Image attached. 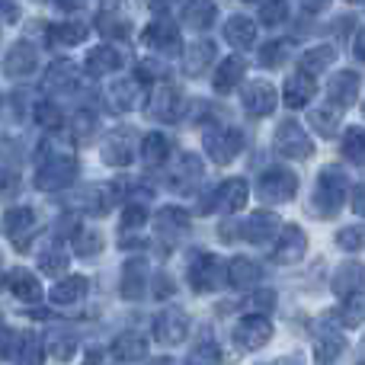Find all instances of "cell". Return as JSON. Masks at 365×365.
<instances>
[{"instance_id": "6da1fadb", "label": "cell", "mask_w": 365, "mask_h": 365, "mask_svg": "<svg viewBox=\"0 0 365 365\" xmlns=\"http://www.w3.org/2000/svg\"><path fill=\"white\" fill-rule=\"evenodd\" d=\"M240 145H244V141H240V132L231 125H218V128H212V132H205V148L218 164L234 160V154L240 151Z\"/></svg>"}, {"instance_id": "7a4b0ae2", "label": "cell", "mask_w": 365, "mask_h": 365, "mask_svg": "<svg viewBox=\"0 0 365 365\" xmlns=\"http://www.w3.org/2000/svg\"><path fill=\"white\" fill-rule=\"evenodd\" d=\"M276 151L285 158H308L311 154V138L304 135V128L298 122H282L276 128Z\"/></svg>"}, {"instance_id": "3957f363", "label": "cell", "mask_w": 365, "mask_h": 365, "mask_svg": "<svg viewBox=\"0 0 365 365\" xmlns=\"http://www.w3.org/2000/svg\"><path fill=\"white\" fill-rule=\"evenodd\" d=\"M295 189H298V180L292 170H269V173H263V180H259V195L269 202L292 199Z\"/></svg>"}, {"instance_id": "277c9868", "label": "cell", "mask_w": 365, "mask_h": 365, "mask_svg": "<svg viewBox=\"0 0 365 365\" xmlns=\"http://www.w3.org/2000/svg\"><path fill=\"white\" fill-rule=\"evenodd\" d=\"M74 170H77V164L71 158H48L42 164V170H38L36 182H38V189H61L74 180Z\"/></svg>"}, {"instance_id": "5b68a950", "label": "cell", "mask_w": 365, "mask_h": 365, "mask_svg": "<svg viewBox=\"0 0 365 365\" xmlns=\"http://www.w3.org/2000/svg\"><path fill=\"white\" fill-rule=\"evenodd\" d=\"M334 292L340 298H353V295H359V292L365 289V266L359 263H343L340 269H336V276H334Z\"/></svg>"}, {"instance_id": "8992f818", "label": "cell", "mask_w": 365, "mask_h": 365, "mask_svg": "<svg viewBox=\"0 0 365 365\" xmlns=\"http://www.w3.org/2000/svg\"><path fill=\"white\" fill-rule=\"evenodd\" d=\"M234 336H237V346L257 349V346H263V343L272 336V327H269V321H266V317L257 314V317H247V321L234 330Z\"/></svg>"}, {"instance_id": "52a82bcc", "label": "cell", "mask_w": 365, "mask_h": 365, "mask_svg": "<svg viewBox=\"0 0 365 365\" xmlns=\"http://www.w3.org/2000/svg\"><path fill=\"white\" fill-rule=\"evenodd\" d=\"M304 253V234H302V227H295V225H289V227H282L279 231V244H276V263H295L298 257Z\"/></svg>"}, {"instance_id": "ba28073f", "label": "cell", "mask_w": 365, "mask_h": 365, "mask_svg": "<svg viewBox=\"0 0 365 365\" xmlns=\"http://www.w3.org/2000/svg\"><path fill=\"white\" fill-rule=\"evenodd\" d=\"M186 327H189V321H186V314H182L180 308H167L164 314L158 317V340L160 343H180L182 336H186Z\"/></svg>"}, {"instance_id": "9c48e42d", "label": "cell", "mask_w": 365, "mask_h": 365, "mask_svg": "<svg viewBox=\"0 0 365 365\" xmlns=\"http://www.w3.org/2000/svg\"><path fill=\"white\" fill-rule=\"evenodd\" d=\"M247 113L250 115H269L276 109V90L269 87L266 81H253L247 87Z\"/></svg>"}, {"instance_id": "30bf717a", "label": "cell", "mask_w": 365, "mask_h": 365, "mask_svg": "<svg viewBox=\"0 0 365 365\" xmlns=\"http://www.w3.org/2000/svg\"><path fill=\"white\" fill-rule=\"evenodd\" d=\"M6 234L13 237V244L26 247L29 244V234L36 231V215H32V208H13V212H6Z\"/></svg>"}, {"instance_id": "8fae6325", "label": "cell", "mask_w": 365, "mask_h": 365, "mask_svg": "<svg viewBox=\"0 0 365 365\" xmlns=\"http://www.w3.org/2000/svg\"><path fill=\"white\" fill-rule=\"evenodd\" d=\"M240 234H244L247 240H253V244H259V240L276 237L279 221H276V215H269V212H257V215H250V221H244Z\"/></svg>"}, {"instance_id": "7c38bea8", "label": "cell", "mask_w": 365, "mask_h": 365, "mask_svg": "<svg viewBox=\"0 0 365 365\" xmlns=\"http://www.w3.org/2000/svg\"><path fill=\"white\" fill-rule=\"evenodd\" d=\"M356 87H359V77L353 74V71H340V74L330 77V87H327V103H334L336 109L346 106L349 100L356 96Z\"/></svg>"}, {"instance_id": "4fadbf2b", "label": "cell", "mask_w": 365, "mask_h": 365, "mask_svg": "<svg viewBox=\"0 0 365 365\" xmlns=\"http://www.w3.org/2000/svg\"><path fill=\"white\" fill-rule=\"evenodd\" d=\"M4 68H6V74H13V77L32 74V71H36V48H32L29 42H16L10 48V55H6Z\"/></svg>"}, {"instance_id": "5bb4252c", "label": "cell", "mask_w": 365, "mask_h": 365, "mask_svg": "<svg viewBox=\"0 0 365 365\" xmlns=\"http://www.w3.org/2000/svg\"><path fill=\"white\" fill-rule=\"evenodd\" d=\"M282 96H285V103H289V106H304V103L314 96V77L304 74V71L292 74L289 81H285Z\"/></svg>"}, {"instance_id": "9a60e30c", "label": "cell", "mask_w": 365, "mask_h": 365, "mask_svg": "<svg viewBox=\"0 0 365 365\" xmlns=\"http://www.w3.org/2000/svg\"><path fill=\"white\" fill-rule=\"evenodd\" d=\"M132 132H113L106 138V148H103V158L109 160L113 167H122L132 160Z\"/></svg>"}, {"instance_id": "2e32d148", "label": "cell", "mask_w": 365, "mask_h": 365, "mask_svg": "<svg viewBox=\"0 0 365 365\" xmlns=\"http://www.w3.org/2000/svg\"><path fill=\"white\" fill-rule=\"evenodd\" d=\"M83 295H87V279L83 276L64 279V282H58L55 289H51V302L55 304H74V302H81Z\"/></svg>"}, {"instance_id": "e0dca14e", "label": "cell", "mask_w": 365, "mask_h": 365, "mask_svg": "<svg viewBox=\"0 0 365 365\" xmlns=\"http://www.w3.org/2000/svg\"><path fill=\"white\" fill-rule=\"evenodd\" d=\"M10 289H13V295H16L19 302H38V298H42V289H38L36 276H29L26 269L10 272Z\"/></svg>"}, {"instance_id": "ac0fdd59", "label": "cell", "mask_w": 365, "mask_h": 365, "mask_svg": "<svg viewBox=\"0 0 365 365\" xmlns=\"http://www.w3.org/2000/svg\"><path fill=\"white\" fill-rule=\"evenodd\" d=\"M244 202H247V182L244 180H227L225 186L218 189V208H225V212H237Z\"/></svg>"}, {"instance_id": "d6986e66", "label": "cell", "mask_w": 365, "mask_h": 365, "mask_svg": "<svg viewBox=\"0 0 365 365\" xmlns=\"http://www.w3.org/2000/svg\"><path fill=\"white\" fill-rule=\"evenodd\" d=\"M346 349V343H343V336L336 334V330L327 327V334L317 336V365H330L336 362V356Z\"/></svg>"}, {"instance_id": "ffe728a7", "label": "cell", "mask_w": 365, "mask_h": 365, "mask_svg": "<svg viewBox=\"0 0 365 365\" xmlns=\"http://www.w3.org/2000/svg\"><path fill=\"white\" fill-rule=\"evenodd\" d=\"M227 276H231V282L237 285V289H250V285H257V279H259V266L250 263L247 257H237L231 266H227Z\"/></svg>"}, {"instance_id": "44dd1931", "label": "cell", "mask_w": 365, "mask_h": 365, "mask_svg": "<svg viewBox=\"0 0 365 365\" xmlns=\"http://www.w3.org/2000/svg\"><path fill=\"white\" fill-rule=\"evenodd\" d=\"M145 353H148V340L141 334H135V330H128V334H122L115 340V356L119 359H141Z\"/></svg>"}, {"instance_id": "7402d4cb", "label": "cell", "mask_w": 365, "mask_h": 365, "mask_svg": "<svg viewBox=\"0 0 365 365\" xmlns=\"http://www.w3.org/2000/svg\"><path fill=\"white\" fill-rule=\"evenodd\" d=\"M119 51L115 48H109V45H100L96 51H90V58H87V68H90V74H106V71H115L119 68Z\"/></svg>"}, {"instance_id": "603a6c76", "label": "cell", "mask_w": 365, "mask_h": 365, "mask_svg": "<svg viewBox=\"0 0 365 365\" xmlns=\"http://www.w3.org/2000/svg\"><path fill=\"white\" fill-rule=\"evenodd\" d=\"M215 61V45L212 42H195L186 48V71L189 74H199L205 64Z\"/></svg>"}, {"instance_id": "cb8c5ba5", "label": "cell", "mask_w": 365, "mask_h": 365, "mask_svg": "<svg viewBox=\"0 0 365 365\" xmlns=\"http://www.w3.org/2000/svg\"><path fill=\"white\" fill-rule=\"evenodd\" d=\"M225 38H227L231 45H237V48H244V45H250V42H253V23H250V19H244V16L227 19V26H225Z\"/></svg>"}, {"instance_id": "d4e9b609", "label": "cell", "mask_w": 365, "mask_h": 365, "mask_svg": "<svg viewBox=\"0 0 365 365\" xmlns=\"http://www.w3.org/2000/svg\"><path fill=\"white\" fill-rule=\"evenodd\" d=\"M244 77V61L240 58H227L218 68V77H215V90H231L234 83Z\"/></svg>"}, {"instance_id": "484cf974", "label": "cell", "mask_w": 365, "mask_h": 365, "mask_svg": "<svg viewBox=\"0 0 365 365\" xmlns=\"http://www.w3.org/2000/svg\"><path fill=\"white\" fill-rule=\"evenodd\" d=\"M330 58H334V48H327V45L304 51V55H302V68H304V74H311V77L321 74V71L330 64Z\"/></svg>"}, {"instance_id": "4316f807", "label": "cell", "mask_w": 365, "mask_h": 365, "mask_svg": "<svg viewBox=\"0 0 365 365\" xmlns=\"http://www.w3.org/2000/svg\"><path fill=\"white\" fill-rule=\"evenodd\" d=\"M336 113H340V109H336L334 103L311 109V125H314L321 135H334L336 132Z\"/></svg>"}, {"instance_id": "83f0119b", "label": "cell", "mask_w": 365, "mask_h": 365, "mask_svg": "<svg viewBox=\"0 0 365 365\" xmlns=\"http://www.w3.org/2000/svg\"><path fill=\"white\" fill-rule=\"evenodd\" d=\"M48 38L55 45H74V42H83L87 38V26H81V23H64V26H55V29L48 32Z\"/></svg>"}, {"instance_id": "f1b7e54d", "label": "cell", "mask_w": 365, "mask_h": 365, "mask_svg": "<svg viewBox=\"0 0 365 365\" xmlns=\"http://www.w3.org/2000/svg\"><path fill=\"white\" fill-rule=\"evenodd\" d=\"M186 19L192 26H208L215 19V4L212 0H192V4L186 6Z\"/></svg>"}, {"instance_id": "f546056e", "label": "cell", "mask_w": 365, "mask_h": 365, "mask_svg": "<svg viewBox=\"0 0 365 365\" xmlns=\"http://www.w3.org/2000/svg\"><path fill=\"white\" fill-rule=\"evenodd\" d=\"M170 158V148H167L164 135H148L145 138V160L148 164H160V160Z\"/></svg>"}, {"instance_id": "4dcf8cb0", "label": "cell", "mask_w": 365, "mask_h": 365, "mask_svg": "<svg viewBox=\"0 0 365 365\" xmlns=\"http://www.w3.org/2000/svg\"><path fill=\"white\" fill-rule=\"evenodd\" d=\"M343 145H346V158H353L356 164H365V128H353Z\"/></svg>"}, {"instance_id": "1f68e13d", "label": "cell", "mask_w": 365, "mask_h": 365, "mask_svg": "<svg viewBox=\"0 0 365 365\" xmlns=\"http://www.w3.org/2000/svg\"><path fill=\"white\" fill-rule=\"evenodd\" d=\"M38 266H42V272H48V276H61V272L68 269V257H64L61 250L42 253V257H38Z\"/></svg>"}, {"instance_id": "d6a6232c", "label": "cell", "mask_w": 365, "mask_h": 365, "mask_svg": "<svg viewBox=\"0 0 365 365\" xmlns=\"http://www.w3.org/2000/svg\"><path fill=\"white\" fill-rule=\"evenodd\" d=\"M71 132H74V138H77V141H87L90 135L96 132V122H93V115H90V113H81L74 122H71Z\"/></svg>"}, {"instance_id": "836d02e7", "label": "cell", "mask_w": 365, "mask_h": 365, "mask_svg": "<svg viewBox=\"0 0 365 365\" xmlns=\"http://www.w3.org/2000/svg\"><path fill=\"white\" fill-rule=\"evenodd\" d=\"M285 19V0H269L263 6V23H282Z\"/></svg>"}, {"instance_id": "e575fe53", "label": "cell", "mask_w": 365, "mask_h": 365, "mask_svg": "<svg viewBox=\"0 0 365 365\" xmlns=\"http://www.w3.org/2000/svg\"><path fill=\"white\" fill-rule=\"evenodd\" d=\"M36 115H38V122L48 128H55L58 122H61V113H58V106H51V103H42V106L36 109Z\"/></svg>"}, {"instance_id": "d590c367", "label": "cell", "mask_w": 365, "mask_h": 365, "mask_svg": "<svg viewBox=\"0 0 365 365\" xmlns=\"http://www.w3.org/2000/svg\"><path fill=\"white\" fill-rule=\"evenodd\" d=\"M285 55H289V48H285V42H272L269 48L263 51V64H282Z\"/></svg>"}, {"instance_id": "8d00e7d4", "label": "cell", "mask_w": 365, "mask_h": 365, "mask_svg": "<svg viewBox=\"0 0 365 365\" xmlns=\"http://www.w3.org/2000/svg\"><path fill=\"white\" fill-rule=\"evenodd\" d=\"M340 247H346V250H359L362 247V234L359 231H340Z\"/></svg>"}, {"instance_id": "74e56055", "label": "cell", "mask_w": 365, "mask_h": 365, "mask_svg": "<svg viewBox=\"0 0 365 365\" xmlns=\"http://www.w3.org/2000/svg\"><path fill=\"white\" fill-rule=\"evenodd\" d=\"M349 202H353V212H356V215H365V182H362V186H356V189H353Z\"/></svg>"}, {"instance_id": "f35d334b", "label": "cell", "mask_w": 365, "mask_h": 365, "mask_svg": "<svg viewBox=\"0 0 365 365\" xmlns=\"http://www.w3.org/2000/svg\"><path fill=\"white\" fill-rule=\"evenodd\" d=\"M327 4V0H304V6H308V10H317V6H324Z\"/></svg>"}, {"instance_id": "ab89813d", "label": "cell", "mask_w": 365, "mask_h": 365, "mask_svg": "<svg viewBox=\"0 0 365 365\" xmlns=\"http://www.w3.org/2000/svg\"><path fill=\"white\" fill-rule=\"evenodd\" d=\"M148 365H173L170 359H154V362H148Z\"/></svg>"}]
</instances>
